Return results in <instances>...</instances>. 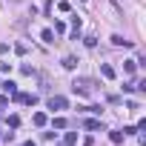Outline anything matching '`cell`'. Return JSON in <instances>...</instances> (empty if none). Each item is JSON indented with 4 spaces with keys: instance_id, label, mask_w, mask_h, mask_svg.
Here are the masks:
<instances>
[{
    "instance_id": "cell-1",
    "label": "cell",
    "mask_w": 146,
    "mask_h": 146,
    "mask_svg": "<svg viewBox=\"0 0 146 146\" xmlns=\"http://www.w3.org/2000/svg\"><path fill=\"white\" fill-rule=\"evenodd\" d=\"M72 92L80 95V98H86V95L92 92V89H89V80H83V78H80V80H75V83H72Z\"/></svg>"
},
{
    "instance_id": "cell-2",
    "label": "cell",
    "mask_w": 146,
    "mask_h": 146,
    "mask_svg": "<svg viewBox=\"0 0 146 146\" xmlns=\"http://www.w3.org/2000/svg\"><path fill=\"white\" fill-rule=\"evenodd\" d=\"M66 106H69L66 98H60V95H52V98H49V109H52V112H63Z\"/></svg>"
},
{
    "instance_id": "cell-3",
    "label": "cell",
    "mask_w": 146,
    "mask_h": 146,
    "mask_svg": "<svg viewBox=\"0 0 146 146\" xmlns=\"http://www.w3.org/2000/svg\"><path fill=\"white\" fill-rule=\"evenodd\" d=\"M15 100H20V103H26V106H35V103H37V95H20V92H17Z\"/></svg>"
},
{
    "instance_id": "cell-4",
    "label": "cell",
    "mask_w": 146,
    "mask_h": 146,
    "mask_svg": "<svg viewBox=\"0 0 146 146\" xmlns=\"http://www.w3.org/2000/svg\"><path fill=\"white\" fill-rule=\"evenodd\" d=\"M0 89H3L6 95H12V98L17 95V83H12V80H3V83H0Z\"/></svg>"
},
{
    "instance_id": "cell-5",
    "label": "cell",
    "mask_w": 146,
    "mask_h": 146,
    "mask_svg": "<svg viewBox=\"0 0 146 146\" xmlns=\"http://www.w3.org/2000/svg\"><path fill=\"white\" fill-rule=\"evenodd\" d=\"M100 75H103L106 80H115V69H112L109 63H100Z\"/></svg>"
},
{
    "instance_id": "cell-6",
    "label": "cell",
    "mask_w": 146,
    "mask_h": 146,
    "mask_svg": "<svg viewBox=\"0 0 146 146\" xmlns=\"http://www.w3.org/2000/svg\"><path fill=\"white\" fill-rule=\"evenodd\" d=\"M112 46H126V49H129V46H132V40H123L120 35H112Z\"/></svg>"
},
{
    "instance_id": "cell-7",
    "label": "cell",
    "mask_w": 146,
    "mask_h": 146,
    "mask_svg": "<svg viewBox=\"0 0 146 146\" xmlns=\"http://www.w3.org/2000/svg\"><path fill=\"white\" fill-rule=\"evenodd\" d=\"M78 143V135L75 132H66V137H63V146H75Z\"/></svg>"
},
{
    "instance_id": "cell-8",
    "label": "cell",
    "mask_w": 146,
    "mask_h": 146,
    "mask_svg": "<svg viewBox=\"0 0 146 146\" xmlns=\"http://www.w3.org/2000/svg\"><path fill=\"white\" fill-rule=\"evenodd\" d=\"M75 66H78V57H72V54L63 57V69H75Z\"/></svg>"
},
{
    "instance_id": "cell-9",
    "label": "cell",
    "mask_w": 146,
    "mask_h": 146,
    "mask_svg": "<svg viewBox=\"0 0 146 146\" xmlns=\"http://www.w3.org/2000/svg\"><path fill=\"white\" fill-rule=\"evenodd\" d=\"M135 69H137L135 60H126V63H123V72H126V75H135Z\"/></svg>"
},
{
    "instance_id": "cell-10",
    "label": "cell",
    "mask_w": 146,
    "mask_h": 146,
    "mask_svg": "<svg viewBox=\"0 0 146 146\" xmlns=\"http://www.w3.org/2000/svg\"><path fill=\"white\" fill-rule=\"evenodd\" d=\"M86 129H92V132L100 129V132H103V123H100V120H86Z\"/></svg>"
},
{
    "instance_id": "cell-11",
    "label": "cell",
    "mask_w": 146,
    "mask_h": 146,
    "mask_svg": "<svg viewBox=\"0 0 146 146\" xmlns=\"http://www.w3.org/2000/svg\"><path fill=\"white\" fill-rule=\"evenodd\" d=\"M40 37H43L46 43H54V32H52V29H43V35H40Z\"/></svg>"
},
{
    "instance_id": "cell-12",
    "label": "cell",
    "mask_w": 146,
    "mask_h": 146,
    "mask_svg": "<svg viewBox=\"0 0 146 146\" xmlns=\"http://www.w3.org/2000/svg\"><path fill=\"white\" fill-rule=\"evenodd\" d=\"M32 120H35V126H46V115H43V112H37Z\"/></svg>"
},
{
    "instance_id": "cell-13",
    "label": "cell",
    "mask_w": 146,
    "mask_h": 146,
    "mask_svg": "<svg viewBox=\"0 0 146 146\" xmlns=\"http://www.w3.org/2000/svg\"><path fill=\"white\" fill-rule=\"evenodd\" d=\"M123 137H126L123 132H112V135H109V140H112V143H123Z\"/></svg>"
},
{
    "instance_id": "cell-14",
    "label": "cell",
    "mask_w": 146,
    "mask_h": 146,
    "mask_svg": "<svg viewBox=\"0 0 146 146\" xmlns=\"http://www.w3.org/2000/svg\"><path fill=\"white\" fill-rule=\"evenodd\" d=\"M9 126L17 129V126H20V117H17V115H9Z\"/></svg>"
},
{
    "instance_id": "cell-15",
    "label": "cell",
    "mask_w": 146,
    "mask_h": 146,
    "mask_svg": "<svg viewBox=\"0 0 146 146\" xmlns=\"http://www.w3.org/2000/svg\"><path fill=\"white\" fill-rule=\"evenodd\" d=\"M54 129H66V120L63 117H54Z\"/></svg>"
},
{
    "instance_id": "cell-16",
    "label": "cell",
    "mask_w": 146,
    "mask_h": 146,
    "mask_svg": "<svg viewBox=\"0 0 146 146\" xmlns=\"http://www.w3.org/2000/svg\"><path fill=\"white\" fill-rule=\"evenodd\" d=\"M0 106H9V98H3V95H0Z\"/></svg>"
},
{
    "instance_id": "cell-17",
    "label": "cell",
    "mask_w": 146,
    "mask_h": 146,
    "mask_svg": "<svg viewBox=\"0 0 146 146\" xmlns=\"http://www.w3.org/2000/svg\"><path fill=\"white\" fill-rule=\"evenodd\" d=\"M6 49H9V46H6V43H0V54H3V52H6Z\"/></svg>"
},
{
    "instance_id": "cell-18",
    "label": "cell",
    "mask_w": 146,
    "mask_h": 146,
    "mask_svg": "<svg viewBox=\"0 0 146 146\" xmlns=\"http://www.w3.org/2000/svg\"><path fill=\"white\" fill-rule=\"evenodd\" d=\"M23 146H35V140H26V143H23Z\"/></svg>"
}]
</instances>
